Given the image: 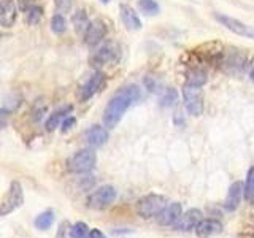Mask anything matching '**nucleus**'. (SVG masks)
<instances>
[{
	"label": "nucleus",
	"instance_id": "21",
	"mask_svg": "<svg viewBox=\"0 0 254 238\" xmlns=\"http://www.w3.org/2000/svg\"><path fill=\"white\" fill-rule=\"evenodd\" d=\"M54 222V213L51 210H48L42 214H38L37 219H35V227L38 230H48Z\"/></svg>",
	"mask_w": 254,
	"mask_h": 238
},
{
	"label": "nucleus",
	"instance_id": "16",
	"mask_svg": "<svg viewBox=\"0 0 254 238\" xmlns=\"http://www.w3.org/2000/svg\"><path fill=\"white\" fill-rule=\"evenodd\" d=\"M16 21V8L13 0H0V24L3 27H11Z\"/></svg>",
	"mask_w": 254,
	"mask_h": 238
},
{
	"label": "nucleus",
	"instance_id": "10",
	"mask_svg": "<svg viewBox=\"0 0 254 238\" xmlns=\"http://www.w3.org/2000/svg\"><path fill=\"white\" fill-rule=\"evenodd\" d=\"M107 34V27L100 19H95L92 22H89L86 32H84V43L87 46H97V43H100L103 38H105Z\"/></svg>",
	"mask_w": 254,
	"mask_h": 238
},
{
	"label": "nucleus",
	"instance_id": "29",
	"mask_svg": "<svg viewBox=\"0 0 254 238\" xmlns=\"http://www.w3.org/2000/svg\"><path fill=\"white\" fill-rule=\"evenodd\" d=\"M56 5H58L59 11L67 13V11H70V8H71V0H56Z\"/></svg>",
	"mask_w": 254,
	"mask_h": 238
},
{
	"label": "nucleus",
	"instance_id": "23",
	"mask_svg": "<svg viewBox=\"0 0 254 238\" xmlns=\"http://www.w3.org/2000/svg\"><path fill=\"white\" fill-rule=\"evenodd\" d=\"M243 195L250 203L254 202V169H251L248 173V179H246V184L243 186Z\"/></svg>",
	"mask_w": 254,
	"mask_h": 238
},
{
	"label": "nucleus",
	"instance_id": "31",
	"mask_svg": "<svg viewBox=\"0 0 254 238\" xmlns=\"http://www.w3.org/2000/svg\"><path fill=\"white\" fill-rule=\"evenodd\" d=\"M21 10H29L30 6H34V0H19Z\"/></svg>",
	"mask_w": 254,
	"mask_h": 238
},
{
	"label": "nucleus",
	"instance_id": "32",
	"mask_svg": "<svg viewBox=\"0 0 254 238\" xmlns=\"http://www.w3.org/2000/svg\"><path fill=\"white\" fill-rule=\"evenodd\" d=\"M87 238H107V237L103 235L100 230L94 229V230H89V237H87Z\"/></svg>",
	"mask_w": 254,
	"mask_h": 238
},
{
	"label": "nucleus",
	"instance_id": "1",
	"mask_svg": "<svg viewBox=\"0 0 254 238\" xmlns=\"http://www.w3.org/2000/svg\"><path fill=\"white\" fill-rule=\"evenodd\" d=\"M140 99H141V91L135 84L126 86L124 89L116 92L108 102V105L105 107V111H103V124H105L107 129L116 127L118 122L121 121L123 115Z\"/></svg>",
	"mask_w": 254,
	"mask_h": 238
},
{
	"label": "nucleus",
	"instance_id": "5",
	"mask_svg": "<svg viewBox=\"0 0 254 238\" xmlns=\"http://www.w3.org/2000/svg\"><path fill=\"white\" fill-rule=\"evenodd\" d=\"M183 99H185L186 111L190 116H200L203 111V94L197 86L185 84L183 87Z\"/></svg>",
	"mask_w": 254,
	"mask_h": 238
},
{
	"label": "nucleus",
	"instance_id": "27",
	"mask_svg": "<svg viewBox=\"0 0 254 238\" xmlns=\"http://www.w3.org/2000/svg\"><path fill=\"white\" fill-rule=\"evenodd\" d=\"M178 100V94L175 89H172V87H169V89H165L162 99H161V105L162 107H173L175 103H177Z\"/></svg>",
	"mask_w": 254,
	"mask_h": 238
},
{
	"label": "nucleus",
	"instance_id": "20",
	"mask_svg": "<svg viewBox=\"0 0 254 238\" xmlns=\"http://www.w3.org/2000/svg\"><path fill=\"white\" fill-rule=\"evenodd\" d=\"M205 83H206V73H205L203 70H200V68H194V70H190V71H189L186 84L202 87Z\"/></svg>",
	"mask_w": 254,
	"mask_h": 238
},
{
	"label": "nucleus",
	"instance_id": "9",
	"mask_svg": "<svg viewBox=\"0 0 254 238\" xmlns=\"http://www.w3.org/2000/svg\"><path fill=\"white\" fill-rule=\"evenodd\" d=\"M214 18H216V21H219L226 29H229L230 32H234V34L245 37V38H253L254 40V29L250 27V26H246L245 22L238 21L235 18H230V16H226V14H219V13H214Z\"/></svg>",
	"mask_w": 254,
	"mask_h": 238
},
{
	"label": "nucleus",
	"instance_id": "33",
	"mask_svg": "<svg viewBox=\"0 0 254 238\" xmlns=\"http://www.w3.org/2000/svg\"><path fill=\"white\" fill-rule=\"evenodd\" d=\"M251 81L254 83V68L251 70Z\"/></svg>",
	"mask_w": 254,
	"mask_h": 238
},
{
	"label": "nucleus",
	"instance_id": "7",
	"mask_svg": "<svg viewBox=\"0 0 254 238\" xmlns=\"http://www.w3.org/2000/svg\"><path fill=\"white\" fill-rule=\"evenodd\" d=\"M105 83H107L105 75L100 73V71H95V73L78 89V94H76L78 100L79 102L89 100L94 94H97L99 91H102L103 87H105Z\"/></svg>",
	"mask_w": 254,
	"mask_h": 238
},
{
	"label": "nucleus",
	"instance_id": "17",
	"mask_svg": "<svg viewBox=\"0 0 254 238\" xmlns=\"http://www.w3.org/2000/svg\"><path fill=\"white\" fill-rule=\"evenodd\" d=\"M121 19L124 22V26L129 30H140L141 29V21L138 18V14L135 13V10L129 5H121Z\"/></svg>",
	"mask_w": 254,
	"mask_h": 238
},
{
	"label": "nucleus",
	"instance_id": "4",
	"mask_svg": "<svg viewBox=\"0 0 254 238\" xmlns=\"http://www.w3.org/2000/svg\"><path fill=\"white\" fill-rule=\"evenodd\" d=\"M24 202V190L21 182L13 181L10 187H8L6 194L3 195V200L0 203V214L6 216V214L13 213L14 210H18Z\"/></svg>",
	"mask_w": 254,
	"mask_h": 238
},
{
	"label": "nucleus",
	"instance_id": "28",
	"mask_svg": "<svg viewBox=\"0 0 254 238\" xmlns=\"http://www.w3.org/2000/svg\"><path fill=\"white\" fill-rule=\"evenodd\" d=\"M75 125H76V119H75L73 116H67V118L62 121V124H61L62 132H68V130L73 129Z\"/></svg>",
	"mask_w": 254,
	"mask_h": 238
},
{
	"label": "nucleus",
	"instance_id": "24",
	"mask_svg": "<svg viewBox=\"0 0 254 238\" xmlns=\"http://www.w3.org/2000/svg\"><path fill=\"white\" fill-rule=\"evenodd\" d=\"M70 237L71 238H87L89 237V227L84 222H76V224L71 226L70 229Z\"/></svg>",
	"mask_w": 254,
	"mask_h": 238
},
{
	"label": "nucleus",
	"instance_id": "12",
	"mask_svg": "<svg viewBox=\"0 0 254 238\" xmlns=\"http://www.w3.org/2000/svg\"><path fill=\"white\" fill-rule=\"evenodd\" d=\"M108 140V132L100 125H92L91 129L84 132V141L89 148H100L107 143Z\"/></svg>",
	"mask_w": 254,
	"mask_h": 238
},
{
	"label": "nucleus",
	"instance_id": "34",
	"mask_svg": "<svg viewBox=\"0 0 254 238\" xmlns=\"http://www.w3.org/2000/svg\"><path fill=\"white\" fill-rule=\"evenodd\" d=\"M102 2H103V3H108V2H110V0H102Z\"/></svg>",
	"mask_w": 254,
	"mask_h": 238
},
{
	"label": "nucleus",
	"instance_id": "13",
	"mask_svg": "<svg viewBox=\"0 0 254 238\" xmlns=\"http://www.w3.org/2000/svg\"><path fill=\"white\" fill-rule=\"evenodd\" d=\"M181 213H183L181 203H178V202L167 203L165 208L157 216V221L161 226H173L175 222L178 221V218L181 216Z\"/></svg>",
	"mask_w": 254,
	"mask_h": 238
},
{
	"label": "nucleus",
	"instance_id": "25",
	"mask_svg": "<svg viewBox=\"0 0 254 238\" xmlns=\"http://www.w3.org/2000/svg\"><path fill=\"white\" fill-rule=\"evenodd\" d=\"M51 29L54 34H64L67 30V21L64 18V14H54L51 19Z\"/></svg>",
	"mask_w": 254,
	"mask_h": 238
},
{
	"label": "nucleus",
	"instance_id": "22",
	"mask_svg": "<svg viewBox=\"0 0 254 238\" xmlns=\"http://www.w3.org/2000/svg\"><path fill=\"white\" fill-rule=\"evenodd\" d=\"M138 8L141 13L148 16H154L159 13V5L156 0H138Z\"/></svg>",
	"mask_w": 254,
	"mask_h": 238
},
{
	"label": "nucleus",
	"instance_id": "19",
	"mask_svg": "<svg viewBox=\"0 0 254 238\" xmlns=\"http://www.w3.org/2000/svg\"><path fill=\"white\" fill-rule=\"evenodd\" d=\"M71 21H73V26H75V30L78 32L79 35H84V32L87 29V26H89V19H87V14L84 10H79L73 14V18H71Z\"/></svg>",
	"mask_w": 254,
	"mask_h": 238
},
{
	"label": "nucleus",
	"instance_id": "2",
	"mask_svg": "<svg viewBox=\"0 0 254 238\" xmlns=\"http://www.w3.org/2000/svg\"><path fill=\"white\" fill-rule=\"evenodd\" d=\"M95 162H97V156L92 149H81L71 156L67 161V169L71 173L76 175H84L94 170Z\"/></svg>",
	"mask_w": 254,
	"mask_h": 238
},
{
	"label": "nucleus",
	"instance_id": "26",
	"mask_svg": "<svg viewBox=\"0 0 254 238\" xmlns=\"http://www.w3.org/2000/svg\"><path fill=\"white\" fill-rule=\"evenodd\" d=\"M26 21L27 24H30V26H34V24H37L40 19H42V16H43V10H42V6H30L29 10H26Z\"/></svg>",
	"mask_w": 254,
	"mask_h": 238
},
{
	"label": "nucleus",
	"instance_id": "6",
	"mask_svg": "<svg viewBox=\"0 0 254 238\" xmlns=\"http://www.w3.org/2000/svg\"><path fill=\"white\" fill-rule=\"evenodd\" d=\"M115 198L116 189L113 186H102L87 197V206L92 210H105L115 202Z\"/></svg>",
	"mask_w": 254,
	"mask_h": 238
},
{
	"label": "nucleus",
	"instance_id": "14",
	"mask_svg": "<svg viewBox=\"0 0 254 238\" xmlns=\"http://www.w3.org/2000/svg\"><path fill=\"white\" fill-rule=\"evenodd\" d=\"M194 230L198 238H210L213 235L221 234L222 224L216 219H200Z\"/></svg>",
	"mask_w": 254,
	"mask_h": 238
},
{
	"label": "nucleus",
	"instance_id": "15",
	"mask_svg": "<svg viewBox=\"0 0 254 238\" xmlns=\"http://www.w3.org/2000/svg\"><path fill=\"white\" fill-rule=\"evenodd\" d=\"M242 194H243V184H242V181H235L234 184L229 187V192H227V197H226V203H224L226 210L235 211L238 208V205H240Z\"/></svg>",
	"mask_w": 254,
	"mask_h": 238
},
{
	"label": "nucleus",
	"instance_id": "8",
	"mask_svg": "<svg viewBox=\"0 0 254 238\" xmlns=\"http://www.w3.org/2000/svg\"><path fill=\"white\" fill-rule=\"evenodd\" d=\"M119 60V48L115 43H108L95 51L91 58V63L94 67H103L108 63H116Z\"/></svg>",
	"mask_w": 254,
	"mask_h": 238
},
{
	"label": "nucleus",
	"instance_id": "30",
	"mask_svg": "<svg viewBox=\"0 0 254 238\" xmlns=\"http://www.w3.org/2000/svg\"><path fill=\"white\" fill-rule=\"evenodd\" d=\"M8 118H10V113H8L6 110L0 108V130H2L3 127L8 124Z\"/></svg>",
	"mask_w": 254,
	"mask_h": 238
},
{
	"label": "nucleus",
	"instance_id": "3",
	"mask_svg": "<svg viewBox=\"0 0 254 238\" xmlns=\"http://www.w3.org/2000/svg\"><path fill=\"white\" fill-rule=\"evenodd\" d=\"M165 205H167L165 197L157 194H148L137 202V213L143 219L157 218L161 211L165 208Z\"/></svg>",
	"mask_w": 254,
	"mask_h": 238
},
{
	"label": "nucleus",
	"instance_id": "18",
	"mask_svg": "<svg viewBox=\"0 0 254 238\" xmlns=\"http://www.w3.org/2000/svg\"><path fill=\"white\" fill-rule=\"evenodd\" d=\"M71 111H73V107H70V105H67V107H62V108H59V110H56L53 115H50V118L46 119V129L48 130H54V129H58L59 127V124L65 119Z\"/></svg>",
	"mask_w": 254,
	"mask_h": 238
},
{
	"label": "nucleus",
	"instance_id": "11",
	"mask_svg": "<svg viewBox=\"0 0 254 238\" xmlns=\"http://www.w3.org/2000/svg\"><path fill=\"white\" fill-rule=\"evenodd\" d=\"M200 219H202L200 210L192 208V210H188L186 213H181V216L173 224V227H175V230H180V232H189V230L195 229V226L198 224Z\"/></svg>",
	"mask_w": 254,
	"mask_h": 238
}]
</instances>
